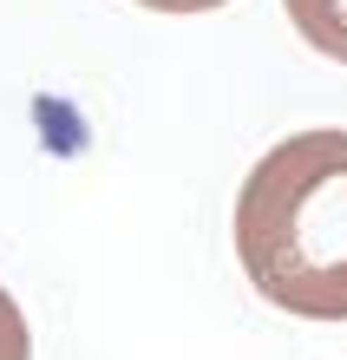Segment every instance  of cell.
I'll return each instance as SVG.
<instances>
[{
    "label": "cell",
    "instance_id": "obj_1",
    "mask_svg": "<svg viewBox=\"0 0 347 360\" xmlns=\"http://www.w3.org/2000/svg\"><path fill=\"white\" fill-rule=\"evenodd\" d=\"M236 262L269 308L347 321V131H295L236 190Z\"/></svg>",
    "mask_w": 347,
    "mask_h": 360
},
{
    "label": "cell",
    "instance_id": "obj_2",
    "mask_svg": "<svg viewBox=\"0 0 347 360\" xmlns=\"http://www.w3.org/2000/svg\"><path fill=\"white\" fill-rule=\"evenodd\" d=\"M295 20V33L308 39L315 53H328L347 66V0H282Z\"/></svg>",
    "mask_w": 347,
    "mask_h": 360
},
{
    "label": "cell",
    "instance_id": "obj_3",
    "mask_svg": "<svg viewBox=\"0 0 347 360\" xmlns=\"http://www.w3.org/2000/svg\"><path fill=\"white\" fill-rule=\"evenodd\" d=\"M0 360H33V334H27V314L7 288H0Z\"/></svg>",
    "mask_w": 347,
    "mask_h": 360
},
{
    "label": "cell",
    "instance_id": "obj_4",
    "mask_svg": "<svg viewBox=\"0 0 347 360\" xmlns=\"http://www.w3.org/2000/svg\"><path fill=\"white\" fill-rule=\"evenodd\" d=\"M138 7H151V13H216L229 0H138Z\"/></svg>",
    "mask_w": 347,
    "mask_h": 360
}]
</instances>
